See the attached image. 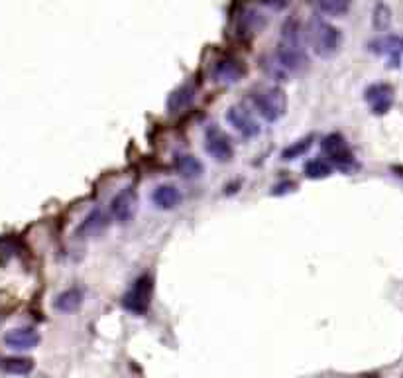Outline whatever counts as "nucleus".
I'll return each instance as SVG.
<instances>
[{
	"label": "nucleus",
	"instance_id": "1",
	"mask_svg": "<svg viewBox=\"0 0 403 378\" xmlns=\"http://www.w3.org/2000/svg\"><path fill=\"white\" fill-rule=\"evenodd\" d=\"M276 59L288 73H301L309 66V56L305 50L303 28L297 18L289 16L281 26L280 41L276 50Z\"/></svg>",
	"mask_w": 403,
	"mask_h": 378
},
{
	"label": "nucleus",
	"instance_id": "2",
	"mask_svg": "<svg viewBox=\"0 0 403 378\" xmlns=\"http://www.w3.org/2000/svg\"><path fill=\"white\" fill-rule=\"evenodd\" d=\"M307 40L311 44L315 56H319L321 59H330L340 51L342 32L335 24L317 18V20H313L307 30Z\"/></svg>",
	"mask_w": 403,
	"mask_h": 378
},
{
	"label": "nucleus",
	"instance_id": "3",
	"mask_svg": "<svg viewBox=\"0 0 403 378\" xmlns=\"http://www.w3.org/2000/svg\"><path fill=\"white\" fill-rule=\"evenodd\" d=\"M252 99V107L258 115L262 116L266 123H276L288 111V97L286 91L272 85V87H260V89L252 91L250 95Z\"/></svg>",
	"mask_w": 403,
	"mask_h": 378
},
{
	"label": "nucleus",
	"instance_id": "4",
	"mask_svg": "<svg viewBox=\"0 0 403 378\" xmlns=\"http://www.w3.org/2000/svg\"><path fill=\"white\" fill-rule=\"evenodd\" d=\"M321 148L327 160L333 164V168H338L342 172H350L352 168H356V158H354L350 146L346 144L345 136H340L337 132L325 136L321 142Z\"/></svg>",
	"mask_w": 403,
	"mask_h": 378
},
{
	"label": "nucleus",
	"instance_id": "5",
	"mask_svg": "<svg viewBox=\"0 0 403 378\" xmlns=\"http://www.w3.org/2000/svg\"><path fill=\"white\" fill-rule=\"evenodd\" d=\"M152 292H154L152 278L150 276L138 278L132 284V288L122 296L124 310L136 313V315H144L150 310V304H152Z\"/></svg>",
	"mask_w": 403,
	"mask_h": 378
},
{
	"label": "nucleus",
	"instance_id": "6",
	"mask_svg": "<svg viewBox=\"0 0 403 378\" xmlns=\"http://www.w3.org/2000/svg\"><path fill=\"white\" fill-rule=\"evenodd\" d=\"M205 152L219 164H229L234 158V148L229 134L219 126H206L205 131Z\"/></svg>",
	"mask_w": 403,
	"mask_h": 378
},
{
	"label": "nucleus",
	"instance_id": "7",
	"mask_svg": "<svg viewBox=\"0 0 403 378\" xmlns=\"http://www.w3.org/2000/svg\"><path fill=\"white\" fill-rule=\"evenodd\" d=\"M226 121L231 124L234 131L239 132L242 138L252 140L256 138L262 126L256 121L254 113L246 107V105H232L229 111H226Z\"/></svg>",
	"mask_w": 403,
	"mask_h": 378
},
{
	"label": "nucleus",
	"instance_id": "8",
	"mask_svg": "<svg viewBox=\"0 0 403 378\" xmlns=\"http://www.w3.org/2000/svg\"><path fill=\"white\" fill-rule=\"evenodd\" d=\"M138 209V193L134 188H124L110 201V215L118 223H130Z\"/></svg>",
	"mask_w": 403,
	"mask_h": 378
},
{
	"label": "nucleus",
	"instance_id": "9",
	"mask_svg": "<svg viewBox=\"0 0 403 378\" xmlns=\"http://www.w3.org/2000/svg\"><path fill=\"white\" fill-rule=\"evenodd\" d=\"M246 75V66L234 56H224V58L216 59L213 66V79L224 85H234L244 79Z\"/></svg>",
	"mask_w": 403,
	"mask_h": 378
},
{
	"label": "nucleus",
	"instance_id": "10",
	"mask_svg": "<svg viewBox=\"0 0 403 378\" xmlns=\"http://www.w3.org/2000/svg\"><path fill=\"white\" fill-rule=\"evenodd\" d=\"M364 99L370 105L374 115H386L394 105V87L387 83H374L364 91Z\"/></svg>",
	"mask_w": 403,
	"mask_h": 378
},
{
	"label": "nucleus",
	"instance_id": "11",
	"mask_svg": "<svg viewBox=\"0 0 403 378\" xmlns=\"http://www.w3.org/2000/svg\"><path fill=\"white\" fill-rule=\"evenodd\" d=\"M370 51L384 56L389 61V66L397 67L403 56V38L402 36H384L370 44Z\"/></svg>",
	"mask_w": 403,
	"mask_h": 378
},
{
	"label": "nucleus",
	"instance_id": "12",
	"mask_svg": "<svg viewBox=\"0 0 403 378\" xmlns=\"http://www.w3.org/2000/svg\"><path fill=\"white\" fill-rule=\"evenodd\" d=\"M40 343V333L33 327H16L6 331L4 345L12 351H30Z\"/></svg>",
	"mask_w": 403,
	"mask_h": 378
},
{
	"label": "nucleus",
	"instance_id": "13",
	"mask_svg": "<svg viewBox=\"0 0 403 378\" xmlns=\"http://www.w3.org/2000/svg\"><path fill=\"white\" fill-rule=\"evenodd\" d=\"M152 203L162 211H172L182 203V191L172 183H162L152 193Z\"/></svg>",
	"mask_w": 403,
	"mask_h": 378
},
{
	"label": "nucleus",
	"instance_id": "14",
	"mask_svg": "<svg viewBox=\"0 0 403 378\" xmlns=\"http://www.w3.org/2000/svg\"><path fill=\"white\" fill-rule=\"evenodd\" d=\"M268 24V18L263 16L260 10L256 9H246L242 10L239 14V34L244 36V38H250V36H256V34L262 30L263 26Z\"/></svg>",
	"mask_w": 403,
	"mask_h": 378
},
{
	"label": "nucleus",
	"instance_id": "15",
	"mask_svg": "<svg viewBox=\"0 0 403 378\" xmlns=\"http://www.w3.org/2000/svg\"><path fill=\"white\" fill-rule=\"evenodd\" d=\"M193 101H195V87H193L191 83H185V85L177 87V89L169 95V99H167V111H169L172 115L185 113V111L193 105Z\"/></svg>",
	"mask_w": 403,
	"mask_h": 378
},
{
	"label": "nucleus",
	"instance_id": "16",
	"mask_svg": "<svg viewBox=\"0 0 403 378\" xmlns=\"http://www.w3.org/2000/svg\"><path fill=\"white\" fill-rule=\"evenodd\" d=\"M108 227V215L103 209H95L85 217V221L79 227V235L81 237H97L103 230Z\"/></svg>",
	"mask_w": 403,
	"mask_h": 378
},
{
	"label": "nucleus",
	"instance_id": "17",
	"mask_svg": "<svg viewBox=\"0 0 403 378\" xmlns=\"http://www.w3.org/2000/svg\"><path fill=\"white\" fill-rule=\"evenodd\" d=\"M175 170L185 180H197L203 175L205 168L199 162V158H195L193 154H179L175 158Z\"/></svg>",
	"mask_w": 403,
	"mask_h": 378
},
{
	"label": "nucleus",
	"instance_id": "18",
	"mask_svg": "<svg viewBox=\"0 0 403 378\" xmlns=\"http://www.w3.org/2000/svg\"><path fill=\"white\" fill-rule=\"evenodd\" d=\"M81 304H83V290L79 288L66 290V292H61V294L53 300V307H56L58 312H63V313L75 312Z\"/></svg>",
	"mask_w": 403,
	"mask_h": 378
},
{
	"label": "nucleus",
	"instance_id": "19",
	"mask_svg": "<svg viewBox=\"0 0 403 378\" xmlns=\"http://www.w3.org/2000/svg\"><path fill=\"white\" fill-rule=\"evenodd\" d=\"M303 173L305 178H309V180H325L333 173V164L325 158H313L305 164Z\"/></svg>",
	"mask_w": 403,
	"mask_h": 378
},
{
	"label": "nucleus",
	"instance_id": "20",
	"mask_svg": "<svg viewBox=\"0 0 403 378\" xmlns=\"http://www.w3.org/2000/svg\"><path fill=\"white\" fill-rule=\"evenodd\" d=\"M315 2L319 12H323L325 16H342L352 6V0H315Z\"/></svg>",
	"mask_w": 403,
	"mask_h": 378
},
{
	"label": "nucleus",
	"instance_id": "21",
	"mask_svg": "<svg viewBox=\"0 0 403 378\" xmlns=\"http://www.w3.org/2000/svg\"><path fill=\"white\" fill-rule=\"evenodd\" d=\"M311 146H313V136H305V138L291 142L288 148H283V152H281V158H283L286 162L297 160V158L305 156V154L309 152Z\"/></svg>",
	"mask_w": 403,
	"mask_h": 378
},
{
	"label": "nucleus",
	"instance_id": "22",
	"mask_svg": "<svg viewBox=\"0 0 403 378\" xmlns=\"http://www.w3.org/2000/svg\"><path fill=\"white\" fill-rule=\"evenodd\" d=\"M2 369L10 374H28L33 369V362L24 357H10L6 361H2Z\"/></svg>",
	"mask_w": 403,
	"mask_h": 378
},
{
	"label": "nucleus",
	"instance_id": "23",
	"mask_svg": "<svg viewBox=\"0 0 403 378\" xmlns=\"http://www.w3.org/2000/svg\"><path fill=\"white\" fill-rule=\"evenodd\" d=\"M263 71L270 75L272 79H276V81H281V79H286V75H288V71L281 67V63L276 59V56H272V58L263 59Z\"/></svg>",
	"mask_w": 403,
	"mask_h": 378
},
{
	"label": "nucleus",
	"instance_id": "24",
	"mask_svg": "<svg viewBox=\"0 0 403 378\" xmlns=\"http://www.w3.org/2000/svg\"><path fill=\"white\" fill-rule=\"evenodd\" d=\"M392 22V12L387 9L386 4H378L374 10V26L378 30H387V26Z\"/></svg>",
	"mask_w": 403,
	"mask_h": 378
},
{
	"label": "nucleus",
	"instance_id": "25",
	"mask_svg": "<svg viewBox=\"0 0 403 378\" xmlns=\"http://www.w3.org/2000/svg\"><path fill=\"white\" fill-rule=\"evenodd\" d=\"M263 4L272 6V9H283L288 4V0H262Z\"/></svg>",
	"mask_w": 403,
	"mask_h": 378
}]
</instances>
